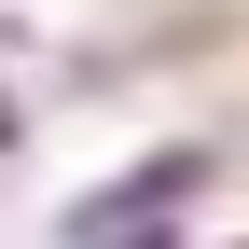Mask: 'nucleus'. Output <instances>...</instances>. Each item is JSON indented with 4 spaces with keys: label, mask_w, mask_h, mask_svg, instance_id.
I'll use <instances>...</instances> for the list:
<instances>
[{
    "label": "nucleus",
    "mask_w": 249,
    "mask_h": 249,
    "mask_svg": "<svg viewBox=\"0 0 249 249\" xmlns=\"http://www.w3.org/2000/svg\"><path fill=\"white\" fill-rule=\"evenodd\" d=\"M235 249H249V235H235Z\"/></svg>",
    "instance_id": "obj_1"
}]
</instances>
